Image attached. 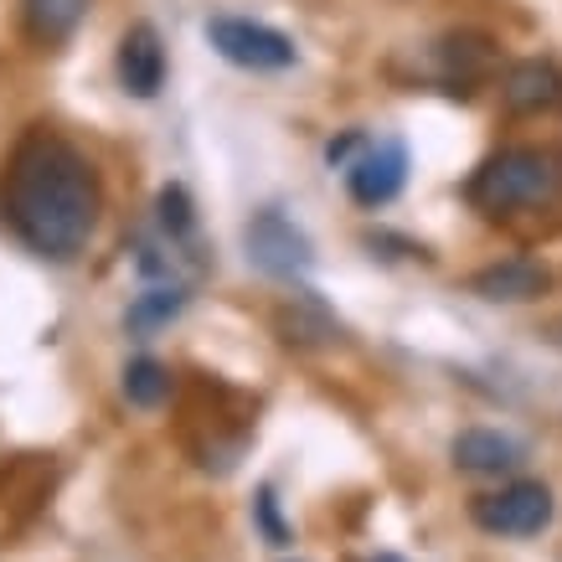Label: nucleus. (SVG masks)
<instances>
[{
  "label": "nucleus",
  "instance_id": "nucleus-1",
  "mask_svg": "<svg viewBox=\"0 0 562 562\" xmlns=\"http://www.w3.org/2000/svg\"><path fill=\"white\" fill-rule=\"evenodd\" d=\"M99 171L57 130H26L0 176V217L36 258L72 263L99 233Z\"/></svg>",
  "mask_w": 562,
  "mask_h": 562
},
{
  "label": "nucleus",
  "instance_id": "nucleus-2",
  "mask_svg": "<svg viewBox=\"0 0 562 562\" xmlns=\"http://www.w3.org/2000/svg\"><path fill=\"white\" fill-rule=\"evenodd\" d=\"M464 202L480 217H516V212H547L562 202V155L542 145H506L485 155L475 176L464 181Z\"/></svg>",
  "mask_w": 562,
  "mask_h": 562
},
{
  "label": "nucleus",
  "instance_id": "nucleus-3",
  "mask_svg": "<svg viewBox=\"0 0 562 562\" xmlns=\"http://www.w3.org/2000/svg\"><path fill=\"white\" fill-rule=\"evenodd\" d=\"M206 42L217 47V57H227L233 68L248 72H284L300 63L294 36H284L279 26H263L254 16H212L206 21Z\"/></svg>",
  "mask_w": 562,
  "mask_h": 562
},
{
  "label": "nucleus",
  "instance_id": "nucleus-4",
  "mask_svg": "<svg viewBox=\"0 0 562 562\" xmlns=\"http://www.w3.org/2000/svg\"><path fill=\"white\" fill-rule=\"evenodd\" d=\"M243 248H248V263L269 279H305L310 263H315V248H310L305 227L290 222L279 206H263L248 217L243 227Z\"/></svg>",
  "mask_w": 562,
  "mask_h": 562
},
{
  "label": "nucleus",
  "instance_id": "nucleus-5",
  "mask_svg": "<svg viewBox=\"0 0 562 562\" xmlns=\"http://www.w3.org/2000/svg\"><path fill=\"white\" fill-rule=\"evenodd\" d=\"M552 512H558V501L542 480H506L501 491L480 495L470 506L475 527L491 531V537H537V531L552 527Z\"/></svg>",
  "mask_w": 562,
  "mask_h": 562
},
{
  "label": "nucleus",
  "instance_id": "nucleus-6",
  "mask_svg": "<svg viewBox=\"0 0 562 562\" xmlns=\"http://www.w3.org/2000/svg\"><path fill=\"white\" fill-rule=\"evenodd\" d=\"M408 181V145L403 139H367L357 160H346V187L357 206H387Z\"/></svg>",
  "mask_w": 562,
  "mask_h": 562
},
{
  "label": "nucleus",
  "instance_id": "nucleus-7",
  "mask_svg": "<svg viewBox=\"0 0 562 562\" xmlns=\"http://www.w3.org/2000/svg\"><path fill=\"white\" fill-rule=\"evenodd\" d=\"M449 460H454V470H464V475L501 480V475H516V470L527 464V443H516L512 434H501V428H464V434H454V443H449Z\"/></svg>",
  "mask_w": 562,
  "mask_h": 562
},
{
  "label": "nucleus",
  "instance_id": "nucleus-8",
  "mask_svg": "<svg viewBox=\"0 0 562 562\" xmlns=\"http://www.w3.org/2000/svg\"><path fill=\"white\" fill-rule=\"evenodd\" d=\"M114 68H120V83L130 99H155L166 88V42H160V32H155L150 21H135L124 32Z\"/></svg>",
  "mask_w": 562,
  "mask_h": 562
},
{
  "label": "nucleus",
  "instance_id": "nucleus-9",
  "mask_svg": "<svg viewBox=\"0 0 562 562\" xmlns=\"http://www.w3.org/2000/svg\"><path fill=\"white\" fill-rule=\"evenodd\" d=\"M501 103L512 114H552L562 103V68L552 57H521L501 78Z\"/></svg>",
  "mask_w": 562,
  "mask_h": 562
},
{
  "label": "nucleus",
  "instance_id": "nucleus-10",
  "mask_svg": "<svg viewBox=\"0 0 562 562\" xmlns=\"http://www.w3.org/2000/svg\"><path fill=\"white\" fill-rule=\"evenodd\" d=\"M470 290L491 305H527V300H542L552 290V273L537 263V258H501L491 269H480L470 279Z\"/></svg>",
  "mask_w": 562,
  "mask_h": 562
},
{
  "label": "nucleus",
  "instance_id": "nucleus-11",
  "mask_svg": "<svg viewBox=\"0 0 562 562\" xmlns=\"http://www.w3.org/2000/svg\"><path fill=\"white\" fill-rule=\"evenodd\" d=\"M21 11H26V32H32L36 42L57 47V42H68V36L83 26L88 0H21Z\"/></svg>",
  "mask_w": 562,
  "mask_h": 562
},
{
  "label": "nucleus",
  "instance_id": "nucleus-12",
  "mask_svg": "<svg viewBox=\"0 0 562 562\" xmlns=\"http://www.w3.org/2000/svg\"><path fill=\"white\" fill-rule=\"evenodd\" d=\"M181 310H187V290H181V284H155V290H145L135 305H130L124 325H130L135 336H150L160 325H171Z\"/></svg>",
  "mask_w": 562,
  "mask_h": 562
},
{
  "label": "nucleus",
  "instance_id": "nucleus-13",
  "mask_svg": "<svg viewBox=\"0 0 562 562\" xmlns=\"http://www.w3.org/2000/svg\"><path fill=\"white\" fill-rule=\"evenodd\" d=\"M166 392H171V367H160L155 357H135L124 367V397L135 408H160Z\"/></svg>",
  "mask_w": 562,
  "mask_h": 562
},
{
  "label": "nucleus",
  "instance_id": "nucleus-14",
  "mask_svg": "<svg viewBox=\"0 0 562 562\" xmlns=\"http://www.w3.org/2000/svg\"><path fill=\"white\" fill-rule=\"evenodd\" d=\"M160 227H166L171 238H187L191 233V206H187V191L181 187L160 191Z\"/></svg>",
  "mask_w": 562,
  "mask_h": 562
},
{
  "label": "nucleus",
  "instance_id": "nucleus-15",
  "mask_svg": "<svg viewBox=\"0 0 562 562\" xmlns=\"http://www.w3.org/2000/svg\"><path fill=\"white\" fill-rule=\"evenodd\" d=\"M258 521H263V531H269V542H273V547L290 542V531H284V521H279V506H273V491L258 495Z\"/></svg>",
  "mask_w": 562,
  "mask_h": 562
},
{
  "label": "nucleus",
  "instance_id": "nucleus-16",
  "mask_svg": "<svg viewBox=\"0 0 562 562\" xmlns=\"http://www.w3.org/2000/svg\"><path fill=\"white\" fill-rule=\"evenodd\" d=\"M367 562H403V558H392V552H376V558H367Z\"/></svg>",
  "mask_w": 562,
  "mask_h": 562
}]
</instances>
